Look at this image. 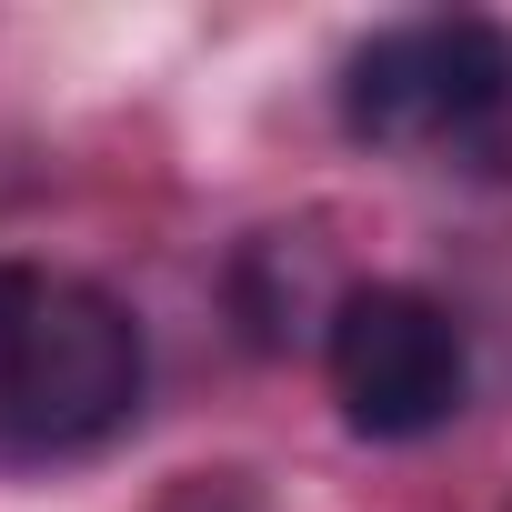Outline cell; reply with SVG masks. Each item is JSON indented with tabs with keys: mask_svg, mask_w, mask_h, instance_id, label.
Segmentation results:
<instances>
[{
	"mask_svg": "<svg viewBox=\"0 0 512 512\" xmlns=\"http://www.w3.org/2000/svg\"><path fill=\"white\" fill-rule=\"evenodd\" d=\"M141 322L51 262H0V462H71L141 412Z\"/></svg>",
	"mask_w": 512,
	"mask_h": 512,
	"instance_id": "1",
	"label": "cell"
},
{
	"mask_svg": "<svg viewBox=\"0 0 512 512\" xmlns=\"http://www.w3.org/2000/svg\"><path fill=\"white\" fill-rule=\"evenodd\" d=\"M342 131L382 161L502 171L512 161V21L422 11L342 61Z\"/></svg>",
	"mask_w": 512,
	"mask_h": 512,
	"instance_id": "2",
	"label": "cell"
},
{
	"mask_svg": "<svg viewBox=\"0 0 512 512\" xmlns=\"http://www.w3.org/2000/svg\"><path fill=\"white\" fill-rule=\"evenodd\" d=\"M322 372L342 422L372 442H422L472 402V342L422 282H352L322 332Z\"/></svg>",
	"mask_w": 512,
	"mask_h": 512,
	"instance_id": "3",
	"label": "cell"
},
{
	"mask_svg": "<svg viewBox=\"0 0 512 512\" xmlns=\"http://www.w3.org/2000/svg\"><path fill=\"white\" fill-rule=\"evenodd\" d=\"M342 302H352V282L332 272L322 231H251L231 251V322L251 352H292V342L332 332Z\"/></svg>",
	"mask_w": 512,
	"mask_h": 512,
	"instance_id": "4",
	"label": "cell"
},
{
	"mask_svg": "<svg viewBox=\"0 0 512 512\" xmlns=\"http://www.w3.org/2000/svg\"><path fill=\"white\" fill-rule=\"evenodd\" d=\"M181 512H251L241 492H201V502H181Z\"/></svg>",
	"mask_w": 512,
	"mask_h": 512,
	"instance_id": "5",
	"label": "cell"
}]
</instances>
